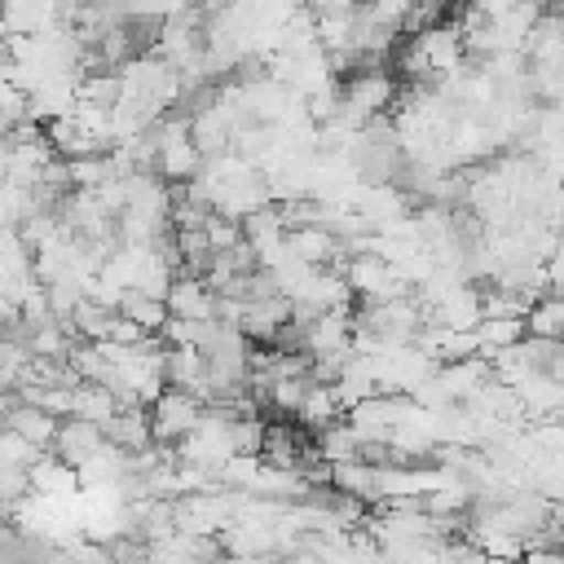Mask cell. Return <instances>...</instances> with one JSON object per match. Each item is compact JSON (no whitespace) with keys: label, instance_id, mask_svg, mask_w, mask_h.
<instances>
[{"label":"cell","instance_id":"6da1fadb","mask_svg":"<svg viewBox=\"0 0 564 564\" xmlns=\"http://www.w3.org/2000/svg\"><path fill=\"white\" fill-rule=\"evenodd\" d=\"M560 322H564V304L555 295H538L524 308V335H542V339H560Z\"/></svg>","mask_w":564,"mask_h":564}]
</instances>
